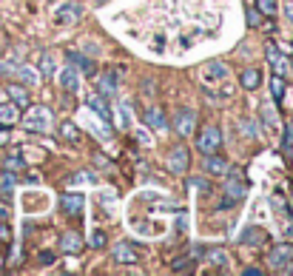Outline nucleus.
Here are the masks:
<instances>
[{
  "mask_svg": "<svg viewBox=\"0 0 293 276\" xmlns=\"http://www.w3.org/2000/svg\"><path fill=\"white\" fill-rule=\"evenodd\" d=\"M228 80H231V69H228V63H222V60H208L202 66V72H199L202 89H211V86H228Z\"/></svg>",
  "mask_w": 293,
  "mask_h": 276,
  "instance_id": "obj_1",
  "label": "nucleus"
},
{
  "mask_svg": "<svg viewBox=\"0 0 293 276\" xmlns=\"http://www.w3.org/2000/svg\"><path fill=\"white\" fill-rule=\"evenodd\" d=\"M219 145H222V131H219V125H205L202 134L196 137V148L202 154H213V151H219Z\"/></svg>",
  "mask_w": 293,
  "mask_h": 276,
  "instance_id": "obj_2",
  "label": "nucleus"
},
{
  "mask_svg": "<svg viewBox=\"0 0 293 276\" xmlns=\"http://www.w3.org/2000/svg\"><path fill=\"white\" fill-rule=\"evenodd\" d=\"M54 20H57L60 26H74V23L83 20V6L74 3V0H66V3H60V6L54 9Z\"/></svg>",
  "mask_w": 293,
  "mask_h": 276,
  "instance_id": "obj_3",
  "label": "nucleus"
},
{
  "mask_svg": "<svg viewBox=\"0 0 293 276\" xmlns=\"http://www.w3.org/2000/svg\"><path fill=\"white\" fill-rule=\"evenodd\" d=\"M23 125H26L29 131H49L52 128V111L43 106H35V108H29V114L26 120H23Z\"/></svg>",
  "mask_w": 293,
  "mask_h": 276,
  "instance_id": "obj_4",
  "label": "nucleus"
},
{
  "mask_svg": "<svg viewBox=\"0 0 293 276\" xmlns=\"http://www.w3.org/2000/svg\"><path fill=\"white\" fill-rule=\"evenodd\" d=\"M267 262H270V267L273 270H290L293 273V248L290 245H276L273 250H270V256H267Z\"/></svg>",
  "mask_w": 293,
  "mask_h": 276,
  "instance_id": "obj_5",
  "label": "nucleus"
},
{
  "mask_svg": "<svg viewBox=\"0 0 293 276\" xmlns=\"http://www.w3.org/2000/svg\"><path fill=\"white\" fill-rule=\"evenodd\" d=\"M194 125H196V111H191V108H179L177 114H174V128H177L179 137L194 134Z\"/></svg>",
  "mask_w": 293,
  "mask_h": 276,
  "instance_id": "obj_6",
  "label": "nucleus"
},
{
  "mask_svg": "<svg viewBox=\"0 0 293 276\" xmlns=\"http://www.w3.org/2000/svg\"><path fill=\"white\" fill-rule=\"evenodd\" d=\"M225 194H228V199L222 202V208H228V205H233L236 199H242V196H245V182H242L239 174H231V179L225 182Z\"/></svg>",
  "mask_w": 293,
  "mask_h": 276,
  "instance_id": "obj_7",
  "label": "nucleus"
},
{
  "mask_svg": "<svg viewBox=\"0 0 293 276\" xmlns=\"http://www.w3.org/2000/svg\"><path fill=\"white\" fill-rule=\"evenodd\" d=\"M12 77L20 80V83H26V86H37V83L43 80V74L37 72V69H32V66H20V63L12 66Z\"/></svg>",
  "mask_w": 293,
  "mask_h": 276,
  "instance_id": "obj_8",
  "label": "nucleus"
},
{
  "mask_svg": "<svg viewBox=\"0 0 293 276\" xmlns=\"http://www.w3.org/2000/svg\"><path fill=\"white\" fill-rule=\"evenodd\" d=\"M60 208L69 216H77L86 208V194H63L60 196Z\"/></svg>",
  "mask_w": 293,
  "mask_h": 276,
  "instance_id": "obj_9",
  "label": "nucleus"
},
{
  "mask_svg": "<svg viewBox=\"0 0 293 276\" xmlns=\"http://www.w3.org/2000/svg\"><path fill=\"white\" fill-rule=\"evenodd\" d=\"M89 108L94 111V114L100 117V120H106L108 125L114 123V114H111V108H108V103L103 100V94H91L89 97Z\"/></svg>",
  "mask_w": 293,
  "mask_h": 276,
  "instance_id": "obj_10",
  "label": "nucleus"
},
{
  "mask_svg": "<svg viewBox=\"0 0 293 276\" xmlns=\"http://www.w3.org/2000/svg\"><path fill=\"white\" fill-rule=\"evenodd\" d=\"M265 54H267V63L273 66V72L284 77V74H287V60L282 57V52H279L273 43H267V46H265Z\"/></svg>",
  "mask_w": 293,
  "mask_h": 276,
  "instance_id": "obj_11",
  "label": "nucleus"
},
{
  "mask_svg": "<svg viewBox=\"0 0 293 276\" xmlns=\"http://www.w3.org/2000/svg\"><path fill=\"white\" fill-rule=\"evenodd\" d=\"M168 165H171V171H174V174H185V171H188V148L177 145V148L171 151Z\"/></svg>",
  "mask_w": 293,
  "mask_h": 276,
  "instance_id": "obj_12",
  "label": "nucleus"
},
{
  "mask_svg": "<svg viewBox=\"0 0 293 276\" xmlns=\"http://www.w3.org/2000/svg\"><path fill=\"white\" fill-rule=\"evenodd\" d=\"M142 120H145V125L148 128H157V131H162L165 125H168V120H165V114H162L157 106H151V108H145V114H142Z\"/></svg>",
  "mask_w": 293,
  "mask_h": 276,
  "instance_id": "obj_13",
  "label": "nucleus"
},
{
  "mask_svg": "<svg viewBox=\"0 0 293 276\" xmlns=\"http://www.w3.org/2000/svg\"><path fill=\"white\" fill-rule=\"evenodd\" d=\"M137 248L134 245H128V242H123V245H117L114 248V259L120 262V265H131V262H137Z\"/></svg>",
  "mask_w": 293,
  "mask_h": 276,
  "instance_id": "obj_14",
  "label": "nucleus"
},
{
  "mask_svg": "<svg viewBox=\"0 0 293 276\" xmlns=\"http://www.w3.org/2000/svg\"><path fill=\"white\" fill-rule=\"evenodd\" d=\"M66 91H77L80 89V74L74 72V69H63L60 72V80H57Z\"/></svg>",
  "mask_w": 293,
  "mask_h": 276,
  "instance_id": "obj_15",
  "label": "nucleus"
},
{
  "mask_svg": "<svg viewBox=\"0 0 293 276\" xmlns=\"http://www.w3.org/2000/svg\"><path fill=\"white\" fill-rule=\"evenodd\" d=\"M259 117H262V123L273 131V128H279V117H276V108H273V103H262L259 106Z\"/></svg>",
  "mask_w": 293,
  "mask_h": 276,
  "instance_id": "obj_16",
  "label": "nucleus"
},
{
  "mask_svg": "<svg viewBox=\"0 0 293 276\" xmlns=\"http://www.w3.org/2000/svg\"><path fill=\"white\" fill-rule=\"evenodd\" d=\"M205 168H208V174H216V177H225L228 174V162L219 160V157H213V154H208V160H205Z\"/></svg>",
  "mask_w": 293,
  "mask_h": 276,
  "instance_id": "obj_17",
  "label": "nucleus"
},
{
  "mask_svg": "<svg viewBox=\"0 0 293 276\" xmlns=\"http://www.w3.org/2000/svg\"><path fill=\"white\" fill-rule=\"evenodd\" d=\"M239 242H248V245H265L267 242V233L259 231V228H245L239 236Z\"/></svg>",
  "mask_w": 293,
  "mask_h": 276,
  "instance_id": "obj_18",
  "label": "nucleus"
},
{
  "mask_svg": "<svg viewBox=\"0 0 293 276\" xmlns=\"http://www.w3.org/2000/svg\"><path fill=\"white\" fill-rule=\"evenodd\" d=\"M66 57H69V63H71V66H77V69H83L86 74H91V72H94V63H91L89 57H86V54H80V52H69Z\"/></svg>",
  "mask_w": 293,
  "mask_h": 276,
  "instance_id": "obj_19",
  "label": "nucleus"
},
{
  "mask_svg": "<svg viewBox=\"0 0 293 276\" xmlns=\"http://www.w3.org/2000/svg\"><path fill=\"white\" fill-rule=\"evenodd\" d=\"M80 248H83V239L77 233H66L60 239V250H66V253H77Z\"/></svg>",
  "mask_w": 293,
  "mask_h": 276,
  "instance_id": "obj_20",
  "label": "nucleus"
},
{
  "mask_svg": "<svg viewBox=\"0 0 293 276\" xmlns=\"http://www.w3.org/2000/svg\"><path fill=\"white\" fill-rule=\"evenodd\" d=\"M6 94H9V100L15 103V106H26V103H29V94H26V89H23V86H9V89H6Z\"/></svg>",
  "mask_w": 293,
  "mask_h": 276,
  "instance_id": "obj_21",
  "label": "nucleus"
},
{
  "mask_svg": "<svg viewBox=\"0 0 293 276\" xmlns=\"http://www.w3.org/2000/svg\"><path fill=\"white\" fill-rule=\"evenodd\" d=\"M97 89H100V94H106V97H114V91H117V77H114V74H106V77L97 83Z\"/></svg>",
  "mask_w": 293,
  "mask_h": 276,
  "instance_id": "obj_22",
  "label": "nucleus"
},
{
  "mask_svg": "<svg viewBox=\"0 0 293 276\" xmlns=\"http://www.w3.org/2000/svg\"><path fill=\"white\" fill-rule=\"evenodd\" d=\"M259 72L256 69H248V72H242V89H248V91H253V89H259Z\"/></svg>",
  "mask_w": 293,
  "mask_h": 276,
  "instance_id": "obj_23",
  "label": "nucleus"
},
{
  "mask_svg": "<svg viewBox=\"0 0 293 276\" xmlns=\"http://www.w3.org/2000/svg\"><path fill=\"white\" fill-rule=\"evenodd\" d=\"M0 123H18V106L15 103H3L0 106Z\"/></svg>",
  "mask_w": 293,
  "mask_h": 276,
  "instance_id": "obj_24",
  "label": "nucleus"
},
{
  "mask_svg": "<svg viewBox=\"0 0 293 276\" xmlns=\"http://www.w3.org/2000/svg\"><path fill=\"white\" fill-rule=\"evenodd\" d=\"M270 89H273L276 103H279V100H284V77H282V74H273V77H270Z\"/></svg>",
  "mask_w": 293,
  "mask_h": 276,
  "instance_id": "obj_25",
  "label": "nucleus"
},
{
  "mask_svg": "<svg viewBox=\"0 0 293 276\" xmlns=\"http://www.w3.org/2000/svg\"><path fill=\"white\" fill-rule=\"evenodd\" d=\"M205 259H208V262H211V265H228V253H225V250H208V253H202Z\"/></svg>",
  "mask_w": 293,
  "mask_h": 276,
  "instance_id": "obj_26",
  "label": "nucleus"
},
{
  "mask_svg": "<svg viewBox=\"0 0 293 276\" xmlns=\"http://www.w3.org/2000/svg\"><path fill=\"white\" fill-rule=\"evenodd\" d=\"M276 9H279V3L276 0H256V12H262V15H276Z\"/></svg>",
  "mask_w": 293,
  "mask_h": 276,
  "instance_id": "obj_27",
  "label": "nucleus"
},
{
  "mask_svg": "<svg viewBox=\"0 0 293 276\" xmlns=\"http://www.w3.org/2000/svg\"><path fill=\"white\" fill-rule=\"evenodd\" d=\"M3 168L15 174V171H23V168H26V162H23V157H9V160L3 162Z\"/></svg>",
  "mask_w": 293,
  "mask_h": 276,
  "instance_id": "obj_28",
  "label": "nucleus"
},
{
  "mask_svg": "<svg viewBox=\"0 0 293 276\" xmlns=\"http://www.w3.org/2000/svg\"><path fill=\"white\" fill-rule=\"evenodd\" d=\"M188 188H191V191H202V194H205V191H211V185H208L202 177H191V179H188Z\"/></svg>",
  "mask_w": 293,
  "mask_h": 276,
  "instance_id": "obj_29",
  "label": "nucleus"
},
{
  "mask_svg": "<svg viewBox=\"0 0 293 276\" xmlns=\"http://www.w3.org/2000/svg\"><path fill=\"white\" fill-rule=\"evenodd\" d=\"M117 111H120V123L128 128V125H131V108H128V103H120V106H117Z\"/></svg>",
  "mask_w": 293,
  "mask_h": 276,
  "instance_id": "obj_30",
  "label": "nucleus"
},
{
  "mask_svg": "<svg viewBox=\"0 0 293 276\" xmlns=\"http://www.w3.org/2000/svg\"><path fill=\"white\" fill-rule=\"evenodd\" d=\"M282 148L287 154L293 151V125H287V128H284V134H282Z\"/></svg>",
  "mask_w": 293,
  "mask_h": 276,
  "instance_id": "obj_31",
  "label": "nucleus"
},
{
  "mask_svg": "<svg viewBox=\"0 0 293 276\" xmlns=\"http://www.w3.org/2000/svg\"><path fill=\"white\" fill-rule=\"evenodd\" d=\"M12 188H15V174H12V171H6V177L0 179V191H3V194L9 196V191Z\"/></svg>",
  "mask_w": 293,
  "mask_h": 276,
  "instance_id": "obj_32",
  "label": "nucleus"
},
{
  "mask_svg": "<svg viewBox=\"0 0 293 276\" xmlns=\"http://www.w3.org/2000/svg\"><path fill=\"white\" fill-rule=\"evenodd\" d=\"M40 69H43L40 74H52V72H54V60H52V54H40Z\"/></svg>",
  "mask_w": 293,
  "mask_h": 276,
  "instance_id": "obj_33",
  "label": "nucleus"
},
{
  "mask_svg": "<svg viewBox=\"0 0 293 276\" xmlns=\"http://www.w3.org/2000/svg\"><path fill=\"white\" fill-rule=\"evenodd\" d=\"M63 134H66L69 140H77V128H74V123H63Z\"/></svg>",
  "mask_w": 293,
  "mask_h": 276,
  "instance_id": "obj_34",
  "label": "nucleus"
},
{
  "mask_svg": "<svg viewBox=\"0 0 293 276\" xmlns=\"http://www.w3.org/2000/svg\"><path fill=\"white\" fill-rule=\"evenodd\" d=\"M103 242H106L103 231H94V233H91V245H94V248H103Z\"/></svg>",
  "mask_w": 293,
  "mask_h": 276,
  "instance_id": "obj_35",
  "label": "nucleus"
},
{
  "mask_svg": "<svg viewBox=\"0 0 293 276\" xmlns=\"http://www.w3.org/2000/svg\"><path fill=\"white\" fill-rule=\"evenodd\" d=\"M248 23H250V26H259V15H256V9H250V12H248Z\"/></svg>",
  "mask_w": 293,
  "mask_h": 276,
  "instance_id": "obj_36",
  "label": "nucleus"
},
{
  "mask_svg": "<svg viewBox=\"0 0 293 276\" xmlns=\"http://www.w3.org/2000/svg\"><path fill=\"white\" fill-rule=\"evenodd\" d=\"M74 182H94V177H91V174H77V177H74Z\"/></svg>",
  "mask_w": 293,
  "mask_h": 276,
  "instance_id": "obj_37",
  "label": "nucleus"
},
{
  "mask_svg": "<svg viewBox=\"0 0 293 276\" xmlns=\"http://www.w3.org/2000/svg\"><path fill=\"white\" fill-rule=\"evenodd\" d=\"M284 15H287V20L293 23V3H287V6H284Z\"/></svg>",
  "mask_w": 293,
  "mask_h": 276,
  "instance_id": "obj_38",
  "label": "nucleus"
},
{
  "mask_svg": "<svg viewBox=\"0 0 293 276\" xmlns=\"http://www.w3.org/2000/svg\"><path fill=\"white\" fill-rule=\"evenodd\" d=\"M6 140H9V134H6V131H0V145L6 143Z\"/></svg>",
  "mask_w": 293,
  "mask_h": 276,
  "instance_id": "obj_39",
  "label": "nucleus"
},
{
  "mask_svg": "<svg viewBox=\"0 0 293 276\" xmlns=\"http://www.w3.org/2000/svg\"><path fill=\"white\" fill-rule=\"evenodd\" d=\"M0 236H6V228H3V225H0Z\"/></svg>",
  "mask_w": 293,
  "mask_h": 276,
  "instance_id": "obj_40",
  "label": "nucleus"
},
{
  "mask_svg": "<svg viewBox=\"0 0 293 276\" xmlns=\"http://www.w3.org/2000/svg\"><path fill=\"white\" fill-rule=\"evenodd\" d=\"M97 3H106V0H97Z\"/></svg>",
  "mask_w": 293,
  "mask_h": 276,
  "instance_id": "obj_41",
  "label": "nucleus"
},
{
  "mask_svg": "<svg viewBox=\"0 0 293 276\" xmlns=\"http://www.w3.org/2000/svg\"><path fill=\"white\" fill-rule=\"evenodd\" d=\"M0 97H3V94H0Z\"/></svg>",
  "mask_w": 293,
  "mask_h": 276,
  "instance_id": "obj_42",
  "label": "nucleus"
},
{
  "mask_svg": "<svg viewBox=\"0 0 293 276\" xmlns=\"http://www.w3.org/2000/svg\"><path fill=\"white\" fill-rule=\"evenodd\" d=\"M290 154H293V151H290Z\"/></svg>",
  "mask_w": 293,
  "mask_h": 276,
  "instance_id": "obj_43",
  "label": "nucleus"
}]
</instances>
